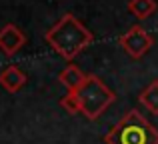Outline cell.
I'll return each mask as SVG.
<instances>
[{
	"mask_svg": "<svg viewBox=\"0 0 158 144\" xmlns=\"http://www.w3.org/2000/svg\"><path fill=\"white\" fill-rule=\"evenodd\" d=\"M44 40L50 44L56 54L66 60H72L94 42V34L72 12H66L44 32Z\"/></svg>",
	"mask_w": 158,
	"mask_h": 144,
	"instance_id": "obj_1",
	"label": "cell"
},
{
	"mask_svg": "<svg viewBox=\"0 0 158 144\" xmlns=\"http://www.w3.org/2000/svg\"><path fill=\"white\" fill-rule=\"evenodd\" d=\"M106 144H158V128L138 110H128L104 134Z\"/></svg>",
	"mask_w": 158,
	"mask_h": 144,
	"instance_id": "obj_2",
	"label": "cell"
},
{
	"mask_svg": "<svg viewBox=\"0 0 158 144\" xmlns=\"http://www.w3.org/2000/svg\"><path fill=\"white\" fill-rule=\"evenodd\" d=\"M78 102H80V112L84 114L88 120H96L108 110V106L116 100V94L96 76V74H88L84 84L76 90Z\"/></svg>",
	"mask_w": 158,
	"mask_h": 144,
	"instance_id": "obj_3",
	"label": "cell"
},
{
	"mask_svg": "<svg viewBox=\"0 0 158 144\" xmlns=\"http://www.w3.org/2000/svg\"><path fill=\"white\" fill-rule=\"evenodd\" d=\"M118 44L122 50L126 52L130 58H142L152 46H154V38L144 30L142 26H130L122 36L118 38Z\"/></svg>",
	"mask_w": 158,
	"mask_h": 144,
	"instance_id": "obj_4",
	"label": "cell"
},
{
	"mask_svg": "<svg viewBox=\"0 0 158 144\" xmlns=\"http://www.w3.org/2000/svg\"><path fill=\"white\" fill-rule=\"evenodd\" d=\"M26 44V34L16 24H6L0 28V52L6 56H14Z\"/></svg>",
	"mask_w": 158,
	"mask_h": 144,
	"instance_id": "obj_5",
	"label": "cell"
},
{
	"mask_svg": "<svg viewBox=\"0 0 158 144\" xmlns=\"http://www.w3.org/2000/svg\"><path fill=\"white\" fill-rule=\"evenodd\" d=\"M26 74L20 70L18 66H6L2 72H0V86H2L6 92L16 94L24 84H26Z\"/></svg>",
	"mask_w": 158,
	"mask_h": 144,
	"instance_id": "obj_6",
	"label": "cell"
},
{
	"mask_svg": "<svg viewBox=\"0 0 158 144\" xmlns=\"http://www.w3.org/2000/svg\"><path fill=\"white\" fill-rule=\"evenodd\" d=\"M86 78H88V74H84L74 64H68L64 70H60V74H58V80H60L62 86H66V90H78L84 84Z\"/></svg>",
	"mask_w": 158,
	"mask_h": 144,
	"instance_id": "obj_7",
	"label": "cell"
},
{
	"mask_svg": "<svg viewBox=\"0 0 158 144\" xmlns=\"http://www.w3.org/2000/svg\"><path fill=\"white\" fill-rule=\"evenodd\" d=\"M138 102L148 110L150 114H158V80H152L146 88L140 92Z\"/></svg>",
	"mask_w": 158,
	"mask_h": 144,
	"instance_id": "obj_8",
	"label": "cell"
},
{
	"mask_svg": "<svg viewBox=\"0 0 158 144\" xmlns=\"http://www.w3.org/2000/svg\"><path fill=\"white\" fill-rule=\"evenodd\" d=\"M156 0H130L128 2V10L130 14H134L138 20H144L148 16H152L156 12Z\"/></svg>",
	"mask_w": 158,
	"mask_h": 144,
	"instance_id": "obj_9",
	"label": "cell"
},
{
	"mask_svg": "<svg viewBox=\"0 0 158 144\" xmlns=\"http://www.w3.org/2000/svg\"><path fill=\"white\" fill-rule=\"evenodd\" d=\"M60 106L70 114H78L80 112V102H78V94L76 90H68L64 96L60 98Z\"/></svg>",
	"mask_w": 158,
	"mask_h": 144,
	"instance_id": "obj_10",
	"label": "cell"
}]
</instances>
